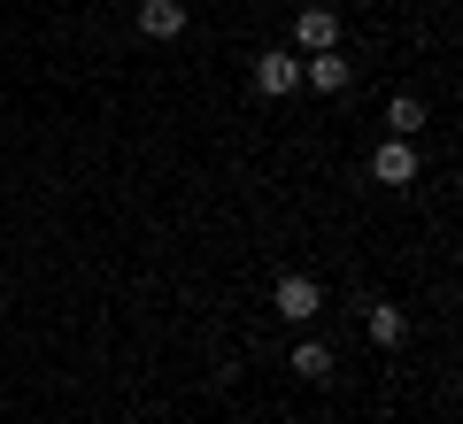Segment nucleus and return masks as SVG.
Returning <instances> with one entry per match:
<instances>
[{
    "label": "nucleus",
    "instance_id": "1",
    "mask_svg": "<svg viewBox=\"0 0 463 424\" xmlns=\"http://www.w3.org/2000/svg\"><path fill=\"white\" fill-rule=\"evenodd\" d=\"M270 301H279L286 325H309V316L325 309V286H317V278H301V270H286L279 286H270Z\"/></svg>",
    "mask_w": 463,
    "mask_h": 424
},
{
    "label": "nucleus",
    "instance_id": "2",
    "mask_svg": "<svg viewBox=\"0 0 463 424\" xmlns=\"http://www.w3.org/2000/svg\"><path fill=\"white\" fill-rule=\"evenodd\" d=\"M301 85V62L286 47H270V54H255V93H270V100H286Z\"/></svg>",
    "mask_w": 463,
    "mask_h": 424
},
{
    "label": "nucleus",
    "instance_id": "3",
    "mask_svg": "<svg viewBox=\"0 0 463 424\" xmlns=\"http://www.w3.org/2000/svg\"><path fill=\"white\" fill-rule=\"evenodd\" d=\"M294 47H301V54L340 47V16H332V8H301V16H294Z\"/></svg>",
    "mask_w": 463,
    "mask_h": 424
},
{
    "label": "nucleus",
    "instance_id": "4",
    "mask_svg": "<svg viewBox=\"0 0 463 424\" xmlns=\"http://www.w3.org/2000/svg\"><path fill=\"white\" fill-rule=\"evenodd\" d=\"M371 178H379V185H410L417 178V147H410V139H386V147L371 155Z\"/></svg>",
    "mask_w": 463,
    "mask_h": 424
},
{
    "label": "nucleus",
    "instance_id": "5",
    "mask_svg": "<svg viewBox=\"0 0 463 424\" xmlns=\"http://www.w3.org/2000/svg\"><path fill=\"white\" fill-rule=\"evenodd\" d=\"M301 78H309L317 93H347V78H355V70H347L340 47H325V54H309V62H301Z\"/></svg>",
    "mask_w": 463,
    "mask_h": 424
},
{
    "label": "nucleus",
    "instance_id": "6",
    "mask_svg": "<svg viewBox=\"0 0 463 424\" xmlns=\"http://www.w3.org/2000/svg\"><path fill=\"white\" fill-rule=\"evenodd\" d=\"M139 32L147 39H178L185 32V0H139Z\"/></svg>",
    "mask_w": 463,
    "mask_h": 424
},
{
    "label": "nucleus",
    "instance_id": "7",
    "mask_svg": "<svg viewBox=\"0 0 463 424\" xmlns=\"http://www.w3.org/2000/svg\"><path fill=\"white\" fill-rule=\"evenodd\" d=\"M364 325H371V340H379V347H402V340H410V316H402L394 301H371Z\"/></svg>",
    "mask_w": 463,
    "mask_h": 424
},
{
    "label": "nucleus",
    "instance_id": "8",
    "mask_svg": "<svg viewBox=\"0 0 463 424\" xmlns=\"http://www.w3.org/2000/svg\"><path fill=\"white\" fill-rule=\"evenodd\" d=\"M294 378L325 386V378H332V347H325V340H301V347H294Z\"/></svg>",
    "mask_w": 463,
    "mask_h": 424
},
{
    "label": "nucleus",
    "instance_id": "9",
    "mask_svg": "<svg viewBox=\"0 0 463 424\" xmlns=\"http://www.w3.org/2000/svg\"><path fill=\"white\" fill-rule=\"evenodd\" d=\"M386 124H394V139H417V124H425V100H417V93H402L394 108H386Z\"/></svg>",
    "mask_w": 463,
    "mask_h": 424
}]
</instances>
